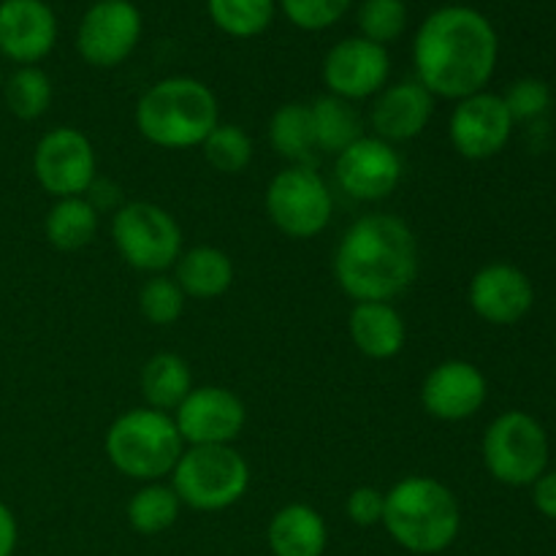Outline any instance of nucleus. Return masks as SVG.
Instances as JSON below:
<instances>
[{
	"instance_id": "nucleus-10",
	"label": "nucleus",
	"mask_w": 556,
	"mask_h": 556,
	"mask_svg": "<svg viewBox=\"0 0 556 556\" xmlns=\"http://www.w3.org/2000/svg\"><path fill=\"white\" fill-rule=\"evenodd\" d=\"M33 177L54 201L87 195L98 179L96 147L71 125L47 130L33 150Z\"/></svg>"
},
{
	"instance_id": "nucleus-36",
	"label": "nucleus",
	"mask_w": 556,
	"mask_h": 556,
	"mask_svg": "<svg viewBox=\"0 0 556 556\" xmlns=\"http://www.w3.org/2000/svg\"><path fill=\"white\" fill-rule=\"evenodd\" d=\"M532 503H535L538 514L556 521V470H546L532 483Z\"/></svg>"
},
{
	"instance_id": "nucleus-6",
	"label": "nucleus",
	"mask_w": 556,
	"mask_h": 556,
	"mask_svg": "<svg viewBox=\"0 0 556 556\" xmlns=\"http://www.w3.org/2000/svg\"><path fill=\"white\" fill-rule=\"evenodd\" d=\"M168 483L182 508L217 514L248 494L250 465L233 445H185Z\"/></svg>"
},
{
	"instance_id": "nucleus-1",
	"label": "nucleus",
	"mask_w": 556,
	"mask_h": 556,
	"mask_svg": "<svg viewBox=\"0 0 556 556\" xmlns=\"http://www.w3.org/2000/svg\"><path fill=\"white\" fill-rule=\"evenodd\" d=\"M500 38L486 14L472 5H440L418 25L413 38L416 81L445 101H462L486 90L497 71Z\"/></svg>"
},
{
	"instance_id": "nucleus-37",
	"label": "nucleus",
	"mask_w": 556,
	"mask_h": 556,
	"mask_svg": "<svg viewBox=\"0 0 556 556\" xmlns=\"http://www.w3.org/2000/svg\"><path fill=\"white\" fill-rule=\"evenodd\" d=\"M20 543V525L9 505L0 500V556H14Z\"/></svg>"
},
{
	"instance_id": "nucleus-27",
	"label": "nucleus",
	"mask_w": 556,
	"mask_h": 556,
	"mask_svg": "<svg viewBox=\"0 0 556 556\" xmlns=\"http://www.w3.org/2000/svg\"><path fill=\"white\" fill-rule=\"evenodd\" d=\"M266 139L275 155L288 163H307L315 150L309 103H282L266 125Z\"/></svg>"
},
{
	"instance_id": "nucleus-24",
	"label": "nucleus",
	"mask_w": 556,
	"mask_h": 556,
	"mask_svg": "<svg viewBox=\"0 0 556 556\" xmlns=\"http://www.w3.org/2000/svg\"><path fill=\"white\" fill-rule=\"evenodd\" d=\"M141 396L147 407L161 413H174L182 405L185 396L193 391V372L190 364L179 353H155L141 367Z\"/></svg>"
},
{
	"instance_id": "nucleus-22",
	"label": "nucleus",
	"mask_w": 556,
	"mask_h": 556,
	"mask_svg": "<svg viewBox=\"0 0 556 556\" xmlns=\"http://www.w3.org/2000/svg\"><path fill=\"white\" fill-rule=\"evenodd\" d=\"M233 261L226 250L215 244H195V248L182 250L179 261L174 264V280L185 291V296L195 302H212L231 291Z\"/></svg>"
},
{
	"instance_id": "nucleus-32",
	"label": "nucleus",
	"mask_w": 556,
	"mask_h": 556,
	"mask_svg": "<svg viewBox=\"0 0 556 556\" xmlns=\"http://www.w3.org/2000/svg\"><path fill=\"white\" fill-rule=\"evenodd\" d=\"M188 296L174 275H152L139 288V313L152 326H174L185 315Z\"/></svg>"
},
{
	"instance_id": "nucleus-23",
	"label": "nucleus",
	"mask_w": 556,
	"mask_h": 556,
	"mask_svg": "<svg viewBox=\"0 0 556 556\" xmlns=\"http://www.w3.org/2000/svg\"><path fill=\"white\" fill-rule=\"evenodd\" d=\"M101 228V212L87 195L58 199L43 217L47 242L60 253H76L92 244Z\"/></svg>"
},
{
	"instance_id": "nucleus-31",
	"label": "nucleus",
	"mask_w": 556,
	"mask_h": 556,
	"mask_svg": "<svg viewBox=\"0 0 556 556\" xmlns=\"http://www.w3.org/2000/svg\"><path fill=\"white\" fill-rule=\"evenodd\" d=\"M407 20L410 14L405 0H364L356 11L358 36L380 47L400 41L407 30Z\"/></svg>"
},
{
	"instance_id": "nucleus-25",
	"label": "nucleus",
	"mask_w": 556,
	"mask_h": 556,
	"mask_svg": "<svg viewBox=\"0 0 556 556\" xmlns=\"http://www.w3.org/2000/svg\"><path fill=\"white\" fill-rule=\"evenodd\" d=\"M309 117H313L315 150H324L329 155H340L358 136H364L356 106L329 92L309 103Z\"/></svg>"
},
{
	"instance_id": "nucleus-11",
	"label": "nucleus",
	"mask_w": 556,
	"mask_h": 556,
	"mask_svg": "<svg viewBox=\"0 0 556 556\" xmlns=\"http://www.w3.org/2000/svg\"><path fill=\"white\" fill-rule=\"evenodd\" d=\"M144 16L134 0H96L76 27V52L92 68H117L136 52Z\"/></svg>"
},
{
	"instance_id": "nucleus-38",
	"label": "nucleus",
	"mask_w": 556,
	"mask_h": 556,
	"mask_svg": "<svg viewBox=\"0 0 556 556\" xmlns=\"http://www.w3.org/2000/svg\"><path fill=\"white\" fill-rule=\"evenodd\" d=\"M3 79H5V76H3V65H0V90H3Z\"/></svg>"
},
{
	"instance_id": "nucleus-19",
	"label": "nucleus",
	"mask_w": 556,
	"mask_h": 556,
	"mask_svg": "<svg viewBox=\"0 0 556 556\" xmlns=\"http://www.w3.org/2000/svg\"><path fill=\"white\" fill-rule=\"evenodd\" d=\"M434 114V96L416 79L394 81L386 85L372 98L369 109V125L372 136L389 141V144H405L418 139L429 128Z\"/></svg>"
},
{
	"instance_id": "nucleus-4",
	"label": "nucleus",
	"mask_w": 556,
	"mask_h": 556,
	"mask_svg": "<svg viewBox=\"0 0 556 556\" xmlns=\"http://www.w3.org/2000/svg\"><path fill=\"white\" fill-rule=\"evenodd\" d=\"M380 525L405 552L418 556L440 554L459 538V500L438 478L405 476L386 492Z\"/></svg>"
},
{
	"instance_id": "nucleus-30",
	"label": "nucleus",
	"mask_w": 556,
	"mask_h": 556,
	"mask_svg": "<svg viewBox=\"0 0 556 556\" xmlns=\"http://www.w3.org/2000/svg\"><path fill=\"white\" fill-rule=\"evenodd\" d=\"M206 163L220 174H242L253 163L255 147L242 125L220 123L201 144Z\"/></svg>"
},
{
	"instance_id": "nucleus-5",
	"label": "nucleus",
	"mask_w": 556,
	"mask_h": 556,
	"mask_svg": "<svg viewBox=\"0 0 556 556\" xmlns=\"http://www.w3.org/2000/svg\"><path fill=\"white\" fill-rule=\"evenodd\" d=\"M103 451L114 470L139 483H152L172 476L185 443L172 413L144 405L114 418L103 434Z\"/></svg>"
},
{
	"instance_id": "nucleus-2",
	"label": "nucleus",
	"mask_w": 556,
	"mask_h": 556,
	"mask_svg": "<svg viewBox=\"0 0 556 556\" xmlns=\"http://www.w3.org/2000/svg\"><path fill=\"white\" fill-rule=\"evenodd\" d=\"M418 239L402 217L372 212L345 228L331 271L353 302H394L418 277Z\"/></svg>"
},
{
	"instance_id": "nucleus-17",
	"label": "nucleus",
	"mask_w": 556,
	"mask_h": 556,
	"mask_svg": "<svg viewBox=\"0 0 556 556\" xmlns=\"http://www.w3.org/2000/svg\"><path fill=\"white\" fill-rule=\"evenodd\" d=\"M58 33V14L47 0H0V54L14 65L49 58Z\"/></svg>"
},
{
	"instance_id": "nucleus-7",
	"label": "nucleus",
	"mask_w": 556,
	"mask_h": 556,
	"mask_svg": "<svg viewBox=\"0 0 556 556\" xmlns=\"http://www.w3.org/2000/svg\"><path fill=\"white\" fill-rule=\"evenodd\" d=\"M112 242L119 258L141 275H166L185 250L177 217L152 201H125L112 215Z\"/></svg>"
},
{
	"instance_id": "nucleus-33",
	"label": "nucleus",
	"mask_w": 556,
	"mask_h": 556,
	"mask_svg": "<svg viewBox=\"0 0 556 556\" xmlns=\"http://www.w3.org/2000/svg\"><path fill=\"white\" fill-rule=\"evenodd\" d=\"M351 3L353 0H277L286 20L307 33L334 27L348 14Z\"/></svg>"
},
{
	"instance_id": "nucleus-12",
	"label": "nucleus",
	"mask_w": 556,
	"mask_h": 556,
	"mask_svg": "<svg viewBox=\"0 0 556 556\" xmlns=\"http://www.w3.org/2000/svg\"><path fill=\"white\" fill-rule=\"evenodd\" d=\"M320 76L329 96L342 98L348 103L375 98L391 76V54L380 43L367 41L362 36H348L337 41L326 52L320 63Z\"/></svg>"
},
{
	"instance_id": "nucleus-14",
	"label": "nucleus",
	"mask_w": 556,
	"mask_h": 556,
	"mask_svg": "<svg viewBox=\"0 0 556 556\" xmlns=\"http://www.w3.org/2000/svg\"><path fill=\"white\" fill-rule=\"evenodd\" d=\"M405 163L400 150L378 136H358L351 147L334 155V177L342 193L356 201H383L400 188Z\"/></svg>"
},
{
	"instance_id": "nucleus-29",
	"label": "nucleus",
	"mask_w": 556,
	"mask_h": 556,
	"mask_svg": "<svg viewBox=\"0 0 556 556\" xmlns=\"http://www.w3.org/2000/svg\"><path fill=\"white\" fill-rule=\"evenodd\" d=\"M212 25L231 38H255L275 22L277 0H206Z\"/></svg>"
},
{
	"instance_id": "nucleus-20",
	"label": "nucleus",
	"mask_w": 556,
	"mask_h": 556,
	"mask_svg": "<svg viewBox=\"0 0 556 556\" xmlns=\"http://www.w3.org/2000/svg\"><path fill=\"white\" fill-rule=\"evenodd\" d=\"M348 334L362 356L389 362L405 351L407 324L391 302H358L348 315Z\"/></svg>"
},
{
	"instance_id": "nucleus-18",
	"label": "nucleus",
	"mask_w": 556,
	"mask_h": 556,
	"mask_svg": "<svg viewBox=\"0 0 556 556\" xmlns=\"http://www.w3.org/2000/svg\"><path fill=\"white\" fill-rule=\"evenodd\" d=\"M472 313L492 326H514L535 304L532 280L514 264H486L472 275L467 288Z\"/></svg>"
},
{
	"instance_id": "nucleus-28",
	"label": "nucleus",
	"mask_w": 556,
	"mask_h": 556,
	"mask_svg": "<svg viewBox=\"0 0 556 556\" xmlns=\"http://www.w3.org/2000/svg\"><path fill=\"white\" fill-rule=\"evenodd\" d=\"M52 79L38 65H16L3 79V101L16 119L33 123V119L43 117L52 106Z\"/></svg>"
},
{
	"instance_id": "nucleus-34",
	"label": "nucleus",
	"mask_w": 556,
	"mask_h": 556,
	"mask_svg": "<svg viewBox=\"0 0 556 556\" xmlns=\"http://www.w3.org/2000/svg\"><path fill=\"white\" fill-rule=\"evenodd\" d=\"M505 106H508L514 123H527V119H535L552 106V90H548L546 81L541 79H519L508 87V92L503 96Z\"/></svg>"
},
{
	"instance_id": "nucleus-13",
	"label": "nucleus",
	"mask_w": 556,
	"mask_h": 556,
	"mask_svg": "<svg viewBox=\"0 0 556 556\" xmlns=\"http://www.w3.org/2000/svg\"><path fill=\"white\" fill-rule=\"evenodd\" d=\"M172 418L185 445H233L248 424V407L226 386H193Z\"/></svg>"
},
{
	"instance_id": "nucleus-26",
	"label": "nucleus",
	"mask_w": 556,
	"mask_h": 556,
	"mask_svg": "<svg viewBox=\"0 0 556 556\" xmlns=\"http://www.w3.org/2000/svg\"><path fill=\"white\" fill-rule=\"evenodd\" d=\"M179 510H182V503H179L172 483L152 481L136 489L134 497L125 505V519H128L130 530L152 538L172 530L179 519Z\"/></svg>"
},
{
	"instance_id": "nucleus-16",
	"label": "nucleus",
	"mask_w": 556,
	"mask_h": 556,
	"mask_svg": "<svg viewBox=\"0 0 556 556\" xmlns=\"http://www.w3.org/2000/svg\"><path fill=\"white\" fill-rule=\"evenodd\" d=\"M486 375L465 358H445L434 364L421 383V407L427 416L445 424H459L486 405Z\"/></svg>"
},
{
	"instance_id": "nucleus-35",
	"label": "nucleus",
	"mask_w": 556,
	"mask_h": 556,
	"mask_svg": "<svg viewBox=\"0 0 556 556\" xmlns=\"http://www.w3.org/2000/svg\"><path fill=\"white\" fill-rule=\"evenodd\" d=\"M386 492L378 486H356L345 500L348 519L356 527H378L383 521Z\"/></svg>"
},
{
	"instance_id": "nucleus-8",
	"label": "nucleus",
	"mask_w": 556,
	"mask_h": 556,
	"mask_svg": "<svg viewBox=\"0 0 556 556\" xmlns=\"http://www.w3.org/2000/svg\"><path fill=\"white\" fill-rule=\"evenodd\" d=\"M264 210L282 237L307 242L331 226L334 195L309 163H291L266 185Z\"/></svg>"
},
{
	"instance_id": "nucleus-3",
	"label": "nucleus",
	"mask_w": 556,
	"mask_h": 556,
	"mask_svg": "<svg viewBox=\"0 0 556 556\" xmlns=\"http://www.w3.org/2000/svg\"><path fill=\"white\" fill-rule=\"evenodd\" d=\"M136 130L161 150H190L204 144L220 125V103L210 85L193 76H168L141 92L134 112Z\"/></svg>"
},
{
	"instance_id": "nucleus-21",
	"label": "nucleus",
	"mask_w": 556,
	"mask_h": 556,
	"mask_svg": "<svg viewBox=\"0 0 556 556\" xmlns=\"http://www.w3.org/2000/svg\"><path fill=\"white\" fill-rule=\"evenodd\" d=\"M266 543L275 556H324L329 546V527L313 505L291 503L271 516Z\"/></svg>"
},
{
	"instance_id": "nucleus-9",
	"label": "nucleus",
	"mask_w": 556,
	"mask_h": 556,
	"mask_svg": "<svg viewBox=\"0 0 556 556\" xmlns=\"http://www.w3.org/2000/svg\"><path fill=\"white\" fill-rule=\"evenodd\" d=\"M483 467L505 486H532L548 470V434L525 410H508L483 432Z\"/></svg>"
},
{
	"instance_id": "nucleus-15",
	"label": "nucleus",
	"mask_w": 556,
	"mask_h": 556,
	"mask_svg": "<svg viewBox=\"0 0 556 556\" xmlns=\"http://www.w3.org/2000/svg\"><path fill=\"white\" fill-rule=\"evenodd\" d=\"M514 125L503 96L481 90L456 101L448 119V139L467 161H489L505 150Z\"/></svg>"
}]
</instances>
